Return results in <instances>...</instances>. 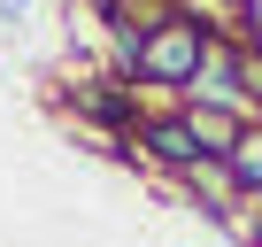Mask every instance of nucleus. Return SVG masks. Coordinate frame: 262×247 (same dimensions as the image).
I'll use <instances>...</instances> for the list:
<instances>
[{"instance_id":"nucleus-1","label":"nucleus","mask_w":262,"mask_h":247,"mask_svg":"<svg viewBox=\"0 0 262 247\" xmlns=\"http://www.w3.org/2000/svg\"><path fill=\"white\" fill-rule=\"evenodd\" d=\"M208 39H216V24L201 8H170L139 47V93H170V108H178L193 70H201V54H208Z\"/></svg>"},{"instance_id":"nucleus-2","label":"nucleus","mask_w":262,"mask_h":247,"mask_svg":"<svg viewBox=\"0 0 262 247\" xmlns=\"http://www.w3.org/2000/svg\"><path fill=\"white\" fill-rule=\"evenodd\" d=\"M178 108H216V116H231V123H254L262 116V100H254V85H247V54H239V39H208V54H201V70H193V85H185V100Z\"/></svg>"},{"instance_id":"nucleus-3","label":"nucleus","mask_w":262,"mask_h":247,"mask_svg":"<svg viewBox=\"0 0 262 247\" xmlns=\"http://www.w3.org/2000/svg\"><path fill=\"white\" fill-rule=\"evenodd\" d=\"M131 162H147V170H162V178H185V170L208 162V155H201V139H193L185 108H147L139 123H131Z\"/></svg>"},{"instance_id":"nucleus-4","label":"nucleus","mask_w":262,"mask_h":247,"mask_svg":"<svg viewBox=\"0 0 262 247\" xmlns=\"http://www.w3.org/2000/svg\"><path fill=\"white\" fill-rule=\"evenodd\" d=\"M178 186H185V201L201 209V224H216V232H231V239H239V224H247V193L231 186V170H224V162H193Z\"/></svg>"},{"instance_id":"nucleus-5","label":"nucleus","mask_w":262,"mask_h":247,"mask_svg":"<svg viewBox=\"0 0 262 247\" xmlns=\"http://www.w3.org/2000/svg\"><path fill=\"white\" fill-rule=\"evenodd\" d=\"M224 170H231V186H239V193H247V209H254V201H262V116H254L247 132L231 139V155H224Z\"/></svg>"},{"instance_id":"nucleus-6","label":"nucleus","mask_w":262,"mask_h":247,"mask_svg":"<svg viewBox=\"0 0 262 247\" xmlns=\"http://www.w3.org/2000/svg\"><path fill=\"white\" fill-rule=\"evenodd\" d=\"M24 16H31V0H0V31H16Z\"/></svg>"},{"instance_id":"nucleus-7","label":"nucleus","mask_w":262,"mask_h":247,"mask_svg":"<svg viewBox=\"0 0 262 247\" xmlns=\"http://www.w3.org/2000/svg\"><path fill=\"white\" fill-rule=\"evenodd\" d=\"M239 239H247V247H262V201L247 209V224H239Z\"/></svg>"}]
</instances>
